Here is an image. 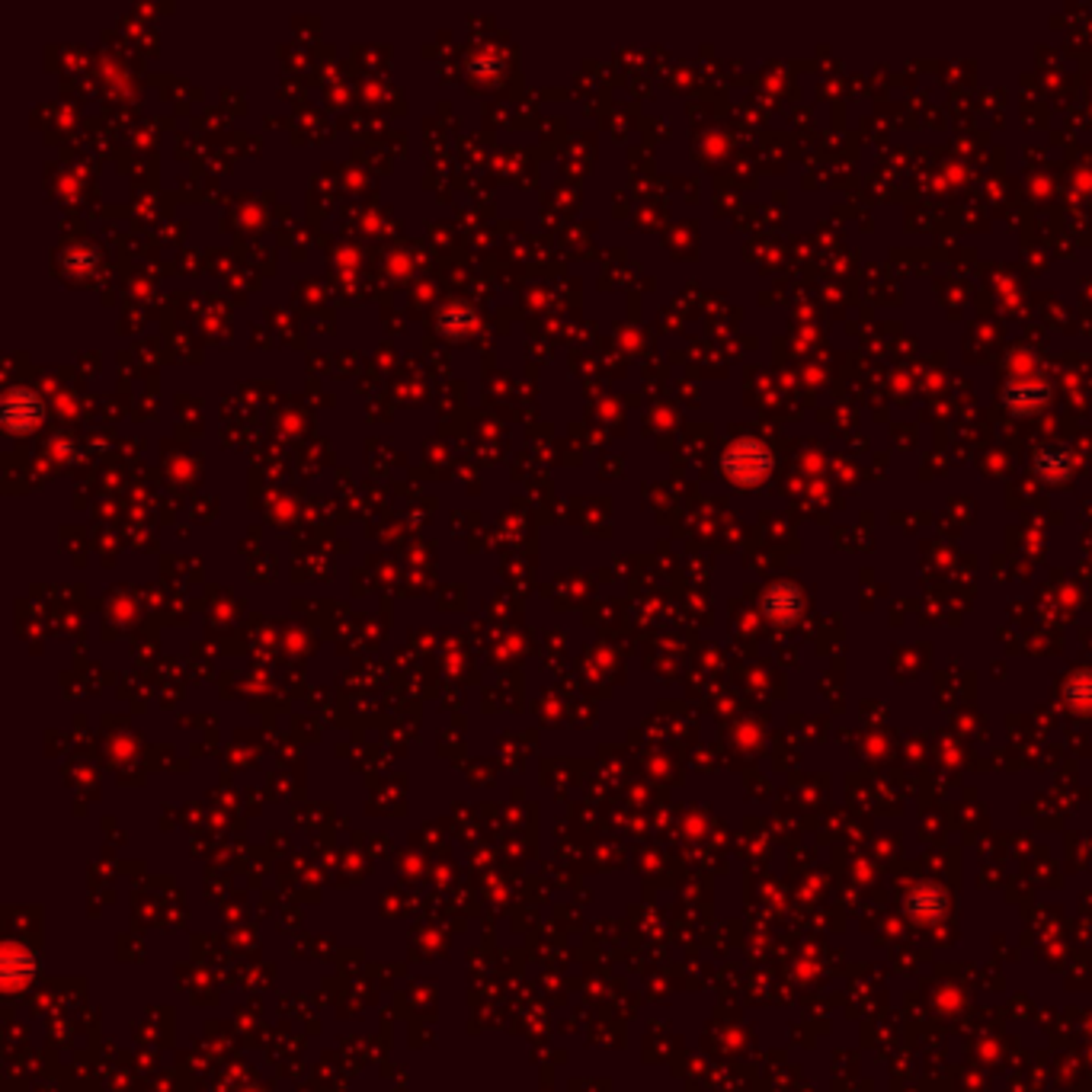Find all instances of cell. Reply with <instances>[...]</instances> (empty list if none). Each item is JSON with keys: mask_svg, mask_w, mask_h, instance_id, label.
<instances>
[{"mask_svg": "<svg viewBox=\"0 0 1092 1092\" xmlns=\"http://www.w3.org/2000/svg\"><path fill=\"white\" fill-rule=\"evenodd\" d=\"M769 468H772L769 452L753 439H740L724 452V471H727V478H734L737 484L763 481Z\"/></svg>", "mask_w": 1092, "mask_h": 1092, "instance_id": "obj_1", "label": "cell"}, {"mask_svg": "<svg viewBox=\"0 0 1092 1092\" xmlns=\"http://www.w3.org/2000/svg\"><path fill=\"white\" fill-rule=\"evenodd\" d=\"M801 609V593L795 590V586H772L769 596H766V612L772 615V619H795Z\"/></svg>", "mask_w": 1092, "mask_h": 1092, "instance_id": "obj_4", "label": "cell"}, {"mask_svg": "<svg viewBox=\"0 0 1092 1092\" xmlns=\"http://www.w3.org/2000/svg\"><path fill=\"white\" fill-rule=\"evenodd\" d=\"M1047 400V385L1041 382L1038 388L1034 385H1015L1006 391V404H1010L1015 413H1034L1038 407H1044Z\"/></svg>", "mask_w": 1092, "mask_h": 1092, "instance_id": "obj_3", "label": "cell"}, {"mask_svg": "<svg viewBox=\"0 0 1092 1092\" xmlns=\"http://www.w3.org/2000/svg\"><path fill=\"white\" fill-rule=\"evenodd\" d=\"M1067 696H1070L1073 702H1092V677H1086V673H1083V677H1076V680L1067 686Z\"/></svg>", "mask_w": 1092, "mask_h": 1092, "instance_id": "obj_6", "label": "cell"}, {"mask_svg": "<svg viewBox=\"0 0 1092 1092\" xmlns=\"http://www.w3.org/2000/svg\"><path fill=\"white\" fill-rule=\"evenodd\" d=\"M39 413L42 410H39L36 397L30 391H13L4 400V423L10 429H30L39 420Z\"/></svg>", "mask_w": 1092, "mask_h": 1092, "instance_id": "obj_2", "label": "cell"}, {"mask_svg": "<svg viewBox=\"0 0 1092 1092\" xmlns=\"http://www.w3.org/2000/svg\"><path fill=\"white\" fill-rule=\"evenodd\" d=\"M1038 474L1047 481H1063L1070 474V455L1063 449H1044L1038 455Z\"/></svg>", "mask_w": 1092, "mask_h": 1092, "instance_id": "obj_5", "label": "cell"}]
</instances>
